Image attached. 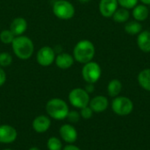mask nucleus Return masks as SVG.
I'll return each mask as SVG.
<instances>
[{"label": "nucleus", "instance_id": "obj_1", "mask_svg": "<svg viewBox=\"0 0 150 150\" xmlns=\"http://www.w3.org/2000/svg\"><path fill=\"white\" fill-rule=\"evenodd\" d=\"M11 45L14 55L19 60H28L34 53V44L27 36H16Z\"/></svg>", "mask_w": 150, "mask_h": 150}, {"label": "nucleus", "instance_id": "obj_2", "mask_svg": "<svg viewBox=\"0 0 150 150\" xmlns=\"http://www.w3.org/2000/svg\"><path fill=\"white\" fill-rule=\"evenodd\" d=\"M95 54L96 48L94 44L89 40H81L75 45L72 55L75 62L85 64L93 60Z\"/></svg>", "mask_w": 150, "mask_h": 150}, {"label": "nucleus", "instance_id": "obj_3", "mask_svg": "<svg viewBox=\"0 0 150 150\" xmlns=\"http://www.w3.org/2000/svg\"><path fill=\"white\" fill-rule=\"evenodd\" d=\"M46 111L50 118L57 120H62L67 118L69 109L68 104L63 99L54 98L47 101L46 105Z\"/></svg>", "mask_w": 150, "mask_h": 150}, {"label": "nucleus", "instance_id": "obj_4", "mask_svg": "<svg viewBox=\"0 0 150 150\" xmlns=\"http://www.w3.org/2000/svg\"><path fill=\"white\" fill-rule=\"evenodd\" d=\"M54 15L62 20L71 19L76 13V9L72 3L67 0H56L53 4Z\"/></svg>", "mask_w": 150, "mask_h": 150}, {"label": "nucleus", "instance_id": "obj_5", "mask_svg": "<svg viewBox=\"0 0 150 150\" xmlns=\"http://www.w3.org/2000/svg\"><path fill=\"white\" fill-rule=\"evenodd\" d=\"M112 110L119 116H127L134 110V103L127 97L118 96L112 101Z\"/></svg>", "mask_w": 150, "mask_h": 150}, {"label": "nucleus", "instance_id": "obj_6", "mask_svg": "<svg viewBox=\"0 0 150 150\" xmlns=\"http://www.w3.org/2000/svg\"><path fill=\"white\" fill-rule=\"evenodd\" d=\"M101 75L102 69L98 62L91 61L83 64L82 69V76L87 83H96L100 79Z\"/></svg>", "mask_w": 150, "mask_h": 150}, {"label": "nucleus", "instance_id": "obj_7", "mask_svg": "<svg viewBox=\"0 0 150 150\" xmlns=\"http://www.w3.org/2000/svg\"><path fill=\"white\" fill-rule=\"evenodd\" d=\"M90 94L82 88H75L69 93V101L72 106L77 109H82L90 103Z\"/></svg>", "mask_w": 150, "mask_h": 150}, {"label": "nucleus", "instance_id": "obj_8", "mask_svg": "<svg viewBox=\"0 0 150 150\" xmlns=\"http://www.w3.org/2000/svg\"><path fill=\"white\" fill-rule=\"evenodd\" d=\"M56 54L53 47L49 46H44L40 47L36 54V61L39 65L42 67L51 66L55 60Z\"/></svg>", "mask_w": 150, "mask_h": 150}, {"label": "nucleus", "instance_id": "obj_9", "mask_svg": "<svg viewBox=\"0 0 150 150\" xmlns=\"http://www.w3.org/2000/svg\"><path fill=\"white\" fill-rule=\"evenodd\" d=\"M59 134L61 138L69 144H73L77 140V131L74 126L71 124H64L60 127Z\"/></svg>", "mask_w": 150, "mask_h": 150}, {"label": "nucleus", "instance_id": "obj_10", "mask_svg": "<svg viewBox=\"0 0 150 150\" xmlns=\"http://www.w3.org/2000/svg\"><path fill=\"white\" fill-rule=\"evenodd\" d=\"M17 130L10 125H0V143L9 144L16 141Z\"/></svg>", "mask_w": 150, "mask_h": 150}, {"label": "nucleus", "instance_id": "obj_11", "mask_svg": "<svg viewBox=\"0 0 150 150\" xmlns=\"http://www.w3.org/2000/svg\"><path fill=\"white\" fill-rule=\"evenodd\" d=\"M118 0H100L98 10L100 14L105 18H112L113 13L119 8Z\"/></svg>", "mask_w": 150, "mask_h": 150}, {"label": "nucleus", "instance_id": "obj_12", "mask_svg": "<svg viewBox=\"0 0 150 150\" xmlns=\"http://www.w3.org/2000/svg\"><path fill=\"white\" fill-rule=\"evenodd\" d=\"M32 127L36 133L43 134L46 133L51 127V120L49 117L46 115H39L33 120Z\"/></svg>", "mask_w": 150, "mask_h": 150}, {"label": "nucleus", "instance_id": "obj_13", "mask_svg": "<svg viewBox=\"0 0 150 150\" xmlns=\"http://www.w3.org/2000/svg\"><path fill=\"white\" fill-rule=\"evenodd\" d=\"M109 105V101L107 99L106 97L105 96H96L93 98H91L90 100L89 103V106L91 108V110L94 112H103L105 111H106V109L108 108Z\"/></svg>", "mask_w": 150, "mask_h": 150}, {"label": "nucleus", "instance_id": "obj_14", "mask_svg": "<svg viewBox=\"0 0 150 150\" xmlns=\"http://www.w3.org/2000/svg\"><path fill=\"white\" fill-rule=\"evenodd\" d=\"M27 21L25 18L17 17L13 18L10 24V30L13 33L15 36L23 35L27 29Z\"/></svg>", "mask_w": 150, "mask_h": 150}, {"label": "nucleus", "instance_id": "obj_15", "mask_svg": "<svg viewBox=\"0 0 150 150\" xmlns=\"http://www.w3.org/2000/svg\"><path fill=\"white\" fill-rule=\"evenodd\" d=\"M75 59L69 53H59L54 60L55 65L61 69H68L74 65Z\"/></svg>", "mask_w": 150, "mask_h": 150}, {"label": "nucleus", "instance_id": "obj_16", "mask_svg": "<svg viewBox=\"0 0 150 150\" xmlns=\"http://www.w3.org/2000/svg\"><path fill=\"white\" fill-rule=\"evenodd\" d=\"M137 46L144 53L150 52V32L148 30L142 31L137 36Z\"/></svg>", "mask_w": 150, "mask_h": 150}, {"label": "nucleus", "instance_id": "obj_17", "mask_svg": "<svg viewBox=\"0 0 150 150\" xmlns=\"http://www.w3.org/2000/svg\"><path fill=\"white\" fill-rule=\"evenodd\" d=\"M133 17L134 20L142 22L146 20L149 18V9L148 8L147 5L142 4H137L135 7L133 8Z\"/></svg>", "mask_w": 150, "mask_h": 150}, {"label": "nucleus", "instance_id": "obj_18", "mask_svg": "<svg viewBox=\"0 0 150 150\" xmlns=\"http://www.w3.org/2000/svg\"><path fill=\"white\" fill-rule=\"evenodd\" d=\"M137 80L140 86L143 90L150 91V69H145L142 70L138 75Z\"/></svg>", "mask_w": 150, "mask_h": 150}, {"label": "nucleus", "instance_id": "obj_19", "mask_svg": "<svg viewBox=\"0 0 150 150\" xmlns=\"http://www.w3.org/2000/svg\"><path fill=\"white\" fill-rule=\"evenodd\" d=\"M122 83L119 79H112L107 85V93L112 98L118 97L122 91Z\"/></svg>", "mask_w": 150, "mask_h": 150}, {"label": "nucleus", "instance_id": "obj_20", "mask_svg": "<svg viewBox=\"0 0 150 150\" xmlns=\"http://www.w3.org/2000/svg\"><path fill=\"white\" fill-rule=\"evenodd\" d=\"M112 19L116 23H127L130 18V12L128 9L120 7L116 10L112 15Z\"/></svg>", "mask_w": 150, "mask_h": 150}, {"label": "nucleus", "instance_id": "obj_21", "mask_svg": "<svg viewBox=\"0 0 150 150\" xmlns=\"http://www.w3.org/2000/svg\"><path fill=\"white\" fill-rule=\"evenodd\" d=\"M125 32L130 35H138L142 31V25L136 20L127 21L125 25Z\"/></svg>", "mask_w": 150, "mask_h": 150}, {"label": "nucleus", "instance_id": "obj_22", "mask_svg": "<svg viewBox=\"0 0 150 150\" xmlns=\"http://www.w3.org/2000/svg\"><path fill=\"white\" fill-rule=\"evenodd\" d=\"M15 37L16 36L10 29H4L0 33V40L4 45H11Z\"/></svg>", "mask_w": 150, "mask_h": 150}, {"label": "nucleus", "instance_id": "obj_23", "mask_svg": "<svg viewBox=\"0 0 150 150\" xmlns=\"http://www.w3.org/2000/svg\"><path fill=\"white\" fill-rule=\"evenodd\" d=\"M47 148L48 150H62V142L59 138L52 136L47 140Z\"/></svg>", "mask_w": 150, "mask_h": 150}, {"label": "nucleus", "instance_id": "obj_24", "mask_svg": "<svg viewBox=\"0 0 150 150\" xmlns=\"http://www.w3.org/2000/svg\"><path fill=\"white\" fill-rule=\"evenodd\" d=\"M13 57L8 52H1L0 53V67L5 68L10 66L12 63Z\"/></svg>", "mask_w": 150, "mask_h": 150}, {"label": "nucleus", "instance_id": "obj_25", "mask_svg": "<svg viewBox=\"0 0 150 150\" xmlns=\"http://www.w3.org/2000/svg\"><path fill=\"white\" fill-rule=\"evenodd\" d=\"M139 0H118L119 5L126 9H133L138 4Z\"/></svg>", "mask_w": 150, "mask_h": 150}, {"label": "nucleus", "instance_id": "obj_26", "mask_svg": "<svg viewBox=\"0 0 150 150\" xmlns=\"http://www.w3.org/2000/svg\"><path fill=\"white\" fill-rule=\"evenodd\" d=\"M80 110H81L80 111V116L84 120L91 119L92 117V115H93V112H94L89 105H87V106H85V107H83V108H82Z\"/></svg>", "mask_w": 150, "mask_h": 150}, {"label": "nucleus", "instance_id": "obj_27", "mask_svg": "<svg viewBox=\"0 0 150 150\" xmlns=\"http://www.w3.org/2000/svg\"><path fill=\"white\" fill-rule=\"evenodd\" d=\"M80 112L76 111H69L66 119H68L70 123H77L80 120Z\"/></svg>", "mask_w": 150, "mask_h": 150}, {"label": "nucleus", "instance_id": "obj_28", "mask_svg": "<svg viewBox=\"0 0 150 150\" xmlns=\"http://www.w3.org/2000/svg\"><path fill=\"white\" fill-rule=\"evenodd\" d=\"M6 79H7V76H6V73L4 71V69L3 68L0 67V87L3 86L5 82H6Z\"/></svg>", "mask_w": 150, "mask_h": 150}, {"label": "nucleus", "instance_id": "obj_29", "mask_svg": "<svg viewBox=\"0 0 150 150\" xmlns=\"http://www.w3.org/2000/svg\"><path fill=\"white\" fill-rule=\"evenodd\" d=\"M84 90H85L89 94L93 93V92H94V91H95L94 83H87V84H86V86H85V88H84Z\"/></svg>", "mask_w": 150, "mask_h": 150}, {"label": "nucleus", "instance_id": "obj_30", "mask_svg": "<svg viewBox=\"0 0 150 150\" xmlns=\"http://www.w3.org/2000/svg\"><path fill=\"white\" fill-rule=\"evenodd\" d=\"M62 150H82L81 149H79L77 146H76V145H73V144H68V145H66Z\"/></svg>", "mask_w": 150, "mask_h": 150}, {"label": "nucleus", "instance_id": "obj_31", "mask_svg": "<svg viewBox=\"0 0 150 150\" xmlns=\"http://www.w3.org/2000/svg\"><path fill=\"white\" fill-rule=\"evenodd\" d=\"M142 2V4H145V5H150V0H140Z\"/></svg>", "mask_w": 150, "mask_h": 150}, {"label": "nucleus", "instance_id": "obj_32", "mask_svg": "<svg viewBox=\"0 0 150 150\" xmlns=\"http://www.w3.org/2000/svg\"><path fill=\"white\" fill-rule=\"evenodd\" d=\"M80 3H83V4H85V3H88V2H90L91 0H78Z\"/></svg>", "mask_w": 150, "mask_h": 150}, {"label": "nucleus", "instance_id": "obj_33", "mask_svg": "<svg viewBox=\"0 0 150 150\" xmlns=\"http://www.w3.org/2000/svg\"><path fill=\"white\" fill-rule=\"evenodd\" d=\"M28 150H40L39 148H37V147H32V148H30Z\"/></svg>", "mask_w": 150, "mask_h": 150}, {"label": "nucleus", "instance_id": "obj_34", "mask_svg": "<svg viewBox=\"0 0 150 150\" xmlns=\"http://www.w3.org/2000/svg\"><path fill=\"white\" fill-rule=\"evenodd\" d=\"M4 150H12V149H4Z\"/></svg>", "mask_w": 150, "mask_h": 150}]
</instances>
